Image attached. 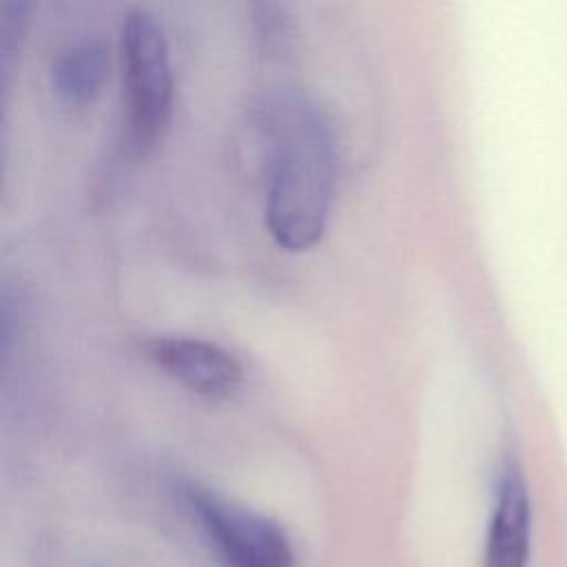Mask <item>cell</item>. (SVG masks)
I'll return each instance as SVG.
<instances>
[{
    "mask_svg": "<svg viewBox=\"0 0 567 567\" xmlns=\"http://www.w3.org/2000/svg\"><path fill=\"white\" fill-rule=\"evenodd\" d=\"M179 496L221 567H295L292 543L270 516L199 483H184Z\"/></svg>",
    "mask_w": 567,
    "mask_h": 567,
    "instance_id": "obj_3",
    "label": "cell"
},
{
    "mask_svg": "<svg viewBox=\"0 0 567 567\" xmlns=\"http://www.w3.org/2000/svg\"><path fill=\"white\" fill-rule=\"evenodd\" d=\"M532 549V501L516 458L501 461L485 536L483 567H527Z\"/></svg>",
    "mask_w": 567,
    "mask_h": 567,
    "instance_id": "obj_5",
    "label": "cell"
},
{
    "mask_svg": "<svg viewBox=\"0 0 567 567\" xmlns=\"http://www.w3.org/2000/svg\"><path fill=\"white\" fill-rule=\"evenodd\" d=\"M146 352L171 379L210 399L228 396L241 383L239 361L226 348L208 339L162 334L146 343Z\"/></svg>",
    "mask_w": 567,
    "mask_h": 567,
    "instance_id": "obj_4",
    "label": "cell"
},
{
    "mask_svg": "<svg viewBox=\"0 0 567 567\" xmlns=\"http://www.w3.org/2000/svg\"><path fill=\"white\" fill-rule=\"evenodd\" d=\"M109 69V55L97 40H75L58 51L51 62V84L69 104L91 102Z\"/></svg>",
    "mask_w": 567,
    "mask_h": 567,
    "instance_id": "obj_6",
    "label": "cell"
},
{
    "mask_svg": "<svg viewBox=\"0 0 567 567\" xmlns=\"http://www.w3.org/2000/svg\"><path fill=\"white\" fill-rule=\"evenodd\" d=\"M268 184L264 221L284 250L312 248L328 224L337 182V135L328 113L301 93L266 106Z\"/></svg>",
    "mask_w": 567,
    "mask_h": 567,
    "instance_id": "obj_1",
    "label": "cell"
},
{
    "mask_svg": "<svg viewBox=\"0 0 567 567\" xmlns=\"http://www.w3.org/2000/svg\"><path fill=\"white\" fill-rule=\"evenodd\" d=\"M126 89V142L146 153L166 131L173 111V64L168 38L146 9H131L120 24Z\"/></svg>",
    "mask_w": 567,
    "mask_h": 567,
    "instance_id": "obj_2",
    "label": "cell"
},
{
    "mask_svg": "<svg viewBox=\"0 0 567 567\" xmlns=\"http://www.w3.org/2000/svg\"><path fill=\"white\" fill-rule=\"evenodd\" d=\"M31 2H4L0 11V62L4 75L9 73L11 60L20 47V40L24 35L27 22H29Z\"/></svg>",
    "mask_w": 567,
    "mask_h": 567,
    "instance_id": "obj_7",
    "label": "cell"
}]
</instances>
